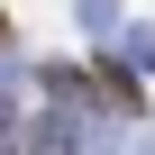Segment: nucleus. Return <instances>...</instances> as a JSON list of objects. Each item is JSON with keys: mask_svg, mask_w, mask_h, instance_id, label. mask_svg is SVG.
Returning a JSON list of instances; mask_svg holds the SVG:
<instances>
[{"mask_svg": "<svg viewBox=\"0 0 155 155\" xmlns=\"http://www.w3.org/2000/svg\"><path fill=\"white\" fill-rule=\"evenodd\" d=\"M91 101H101V110H119V119H137V110H146V91H137V73H110V64L91 73Z\"/></svg>", "mask_w": 155, "mask_h": 155, "instance_id": "obj_1", "label": "nucleus"}]
</instances>
